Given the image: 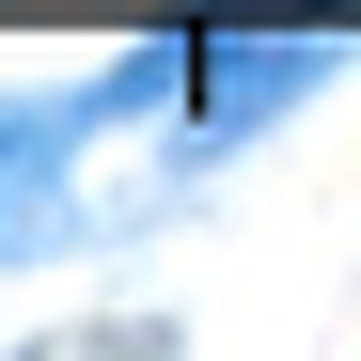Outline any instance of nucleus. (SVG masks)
Segmentation results:
<instances>
[{"instance_id": "f257e3e1", "label": "nucleus", "mask_w": 361, "mask_h": 361, "mask_svg": "<svg viewBox=\"0 0 361 361\" xmlns=\"http://www.w3.org/2000/svg\"><path fill=\"white\" fill-rule=\"evenodd\" d=\"M157 94H173V47H142V63H110V79H79V94H16V110H0V267H47V252L79 235L63 142L126 126V110H157Z\"/></svg>"}, {"instance_id": "f03ea898", "label": "nucleus", "mask_w": 361, "mask_h": 361, "mask_svg": "<svg viewBox=\"0 0 361 361\" xmlns=\"http://www.w3.org/2000/svg\"><path fill=\"white\" fill-rule=\"evenodd\" d=\"M330 79V32H283V47H204V142H235V126H267L283 94H314Z\"/></svg>"}]
</instances>
